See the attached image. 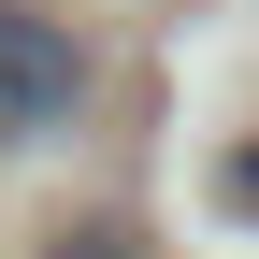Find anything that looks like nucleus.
I'll return each instance as SVG.
<instances>
[{
  "label": "nucleus",
  "instance_id": "7ed1b4c3",
  "mask_svg": "<svg viewBox=\"0 0 259 259\" xmlns=\"http://www.w3.org/2000/svg\"><path fill=\"white\" fill-rule=\"evenodd\" d=\"M231 202H259V144H245V158H231Z\"/></svg>",
  "mask_w": 259,
  "mask_h": 259
},
{
  "label": "nucleus",
  "instance_id": "f03ea898",
  "mask_svg": "<svg viewBox=\"0 0 259 259\" xmlns=\"http://www.w3.org/2000/svg\"><path fill=\"white\" fill-rule=\"evenodd\" d=\"M58 259H130V231H72V245H58Z\"/></svg>",
  "mask_w": 259,
  "mask_h": 259
},
{
  "label": "nucleus",
  "instance_id": "f257e3e1",
  "mask_svg": "<svg viewBox=\"0 0 259 259\" xmlns=\"http://www.w3.org/2000/svg\"><path fill=\"white\" fill-rule=\"evenodd\" d=\"M87 115V44L29 0H0V144H58Z\"/></svg>",
  "mask_w": 259,
  "mask_h": 259
}]
</instances>
